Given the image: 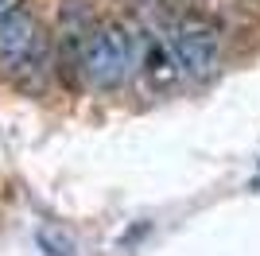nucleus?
Masks as SVG:
<instances>
[{
  "label": "nucleus",
  "instance_id": "nucleus-1",
  "mask_svg": "<svg viewBox=\"0 0 260 256\" xmlns=\"http://www.w3.org/2000/svg\"><path fill=\"white\" fill-rule=\"evenodd\" d=\"M54 66V39L43 31L35 12L16 8L0 16V74L20 89L39 93Z\"/></svg>",
  "mask_w": 260,
  "mask_h": 256
},
{
  "label": "nucleus",
  "instance_id": "nucleus-6",
  "mask_svg": "<svg viewBox=\"0 0 260 256\" xmlns=\"http://www.w3.org/2000/svg\"><path fill=\"white\" fill-rule=\"evenodd\" d=\"M35 241H39V248H43L47 256H74V241L66 233H58V229H39Z\"/></svg>",
  "mask_w": 260,
  "mask_h": 256
},
{
  "label": "nucleus",
  "instance_id": "nucleus-7",
  "mask_svg": "<svg viewBox=\"0 0 260 256\" xmlns=\"http://www.w3.org/2000/svg\"><path fill=\"white\" fill-rule=\"evenodd\" d=\"M16 8V0H0V16H4V12H12Z\"/></svg>",
  "mask_w": 260,
  "mask_h": 256
},
{
  "label": "nucleus",
  "instance_id": "nucleus-4",
  "mask_svg": "<svg viewBox=\"0 0 260 256\" xmlns=\"http://www.w3.org/2000/svg\"><path fill=\"white\" fill-rule=\"evenodd\" d=\"M93 12L82 0H66L58 8V35H54V66L66 82H82L86 78V47L93 39Z\"/></svg>",
  "mask_w": 260,
  "mask_h": 256
},
{
  "label": "nucleus",
  "instance_id": "nucleus-3",
  "mask_svg": "<svg viewBox=\"0 0 260 256\" xmlns=\"http://www.w3.org/2000/svg\"><path fill=\"white\" fill-rule=\"evenodd\" d=\"M171 51H175V58H179L186 78L206 82L221 66V31L206 16H183L171 27Z\"/></svg>",
  "mask_w": 260,
  "mask_h": 256
},
{
  "label": "nucleus",
  "instance_id": "nucleus-5",
  "mask_svg": "<svg viewBox=\"0 0 260 256\" xmlns=\"http://www.w3.org/2000/svg\"><path fill=\"white\" fill-rule=\"evenodd\" d=\"M140 66H144V82L152 85V89H171V85L179 82V74H183V66L175 58L171 43H148Z\"/></svg>",
  "mask_w": 260,
  "mask_h": 256
},
{
  "label": "nucleus",
  "instance_id": "nucleus-2",
  "mask_svg": "<svg viewBox=\"0 0 260 256\" xmlns=\"http://www.w3.org/2000/svg\"><path fill=\"white\" fill-rule=\"evenodd\" d=\"M132 66H136V31L124 20L98 23L86 47V85L113 93L128 82Z\"/></svg>",
  "mask_w": 260,
  "mask_h": 256
}]
</instances>
